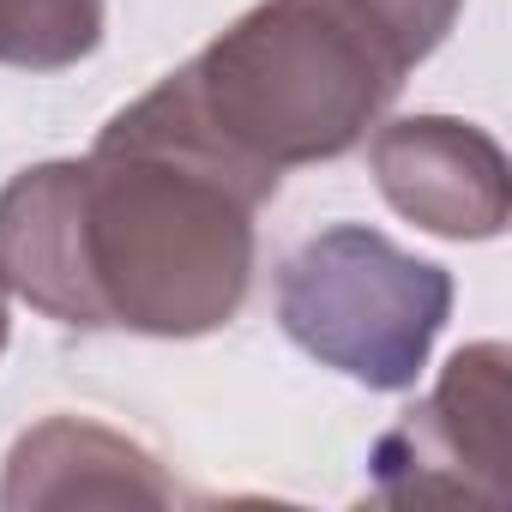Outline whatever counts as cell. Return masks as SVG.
I'll return each mask as SVG.
<instances>
[{
    "mask_svg": "<svg viewBox=\"0 0 512 512\" xmlns=\"http://www.w3.org/2000/svg\"><path fill=\"white\" fill-rule=\"evenodd\" d=\"M452 320V272L368 223H326L278 266V326L320 368L410 392Z\"/></svg>",
    "mask_w": 512,
    "mask_h": 512,
    "instance_id": "cell-3",
    "label": "cell"
},
{
    "mask_svg": "<svg viewBox=\"0 0 512 512\" xmlns=\"http://www.w3.org/2000/svg\"><path fill=\"white\" fill-rule=\"evenodd\" d=\"M103 0H0V67L61 73L97 55L103 43Z\"/></svg>",
    "mask_w": 512,
    "mask_h": 512,
    "instance_id": "cell-7",
    "label": "cell"
},
{
    "mask_svg": "<svg viewBox=\"0 0 512 512\" xmlns=\"http://www.w3.org/2000/svg\"><path fill=\"white\" fill-rule=\"evenodd\" d=\"M380 199L440 241H494L512 217V169L488 127L458 115H398L368 133Z\"/></svg>",
    "mask_w": 512,
    "mask_h": 512,
    "instance_id": "cell-5",
    "label": "cell"
},
{
    "mask_svg": "<svg viewBox=\"0 0 512 512\" xmlns=\"http://www.w3.org/2000/svg\"><path fill=\"white\" fill-rule=\"evenodd\" d=\"M272 193L278 181L241 169L157 79L85 157L0 187V284L73 332H223L247 308Z\"/></svg>",
    "mask_w": 512,
    "mask_h": 512,
    "instance_id": "cell-1",
    "label": "cell"
},
{
    "mask_svg": "<svg viewBox=\"0 0 512 512\" xmlns=\"http://www.w3.org/2000/svg\"><path fill=\"white\" fill-rule=\"evenodd\" d=\"M404 79L392 43L344 0H260L169 73L187 115L266 181L356 151Z\"/></svg>",
    "mask_w": 512,
    "mask_h": 512,
    "instance_id": "cell-2",
    "label": "cell"
},
{
    "mask_svg": "<svg viewBox=\"0 0 512 512\" xmlns=\"http://www.w3.org/2000/svg\"><path fill=\"white\" fill-rule=\"evenodd\" d=\"M506 368L512 350L500 338L464 344L428 398H416L368 452L374 494L392 506L464 500L506 506Z\"/></svg>",
    "mask_w": 512,
    "mask_h": 512,
    "instance_id": "cell-4",
    "label": "cell"
},
{
    "mask_svg": "<svg viewBox=\"0 0 512 512\" xmlns=\"http://www.w3.org/2000/svg\"><path fill=\"white\" fill-rule=\"evenodd\" d=\"M344 7H350L362 25H374V31L392 43V55H398L404 67H422V61L452 37L464 0H344Z\"/></svg>",
    "mask_w": 512,
    "mask_h": 512,
    "instance_id": "cell-8",
    "label": "cell"
},
{
    "mask_svg": "<svg viewBox=\"0 0 512 512\" xmlns=\"http://www.w3.org/2000/svg\"><path fill=\"white\" fill-rule=\"evenodd\" d=\"M7 338H13V314H7V284H0V356H7Z\"/></svg>",
    "mask_w": 512,
    "mask_h": 512,
    "instance_id": "cell-9",
    "label": "cell"
},
{
    "mask_svg": "<svg viewBox=\"0 0 512 512\" xmlns=\"http://www.w3.org/2000/svg\"><path fill=\"white\" fill-rule=\"evenodd\" d=\"M175 482L163 464L91 422V416H49L25 428L7 452V476H0V506L31 512V506H169Z\"/></svg>",
    "mask_w": 512,
    "mask_h": 512,
    "instance_id": "cell-6",
    "label": "cell"
}]
</instances>
